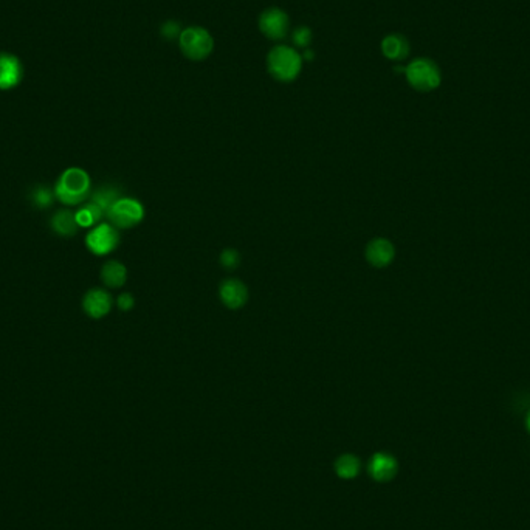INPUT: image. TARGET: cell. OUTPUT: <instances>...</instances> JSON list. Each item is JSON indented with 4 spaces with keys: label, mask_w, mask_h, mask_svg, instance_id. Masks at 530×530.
Returning <instances> with one entry per match:
<instances>
[{
    "label": "cell",
    "mask_w": 530,
    "mask_h": 530,
    "mask_svg": "<svg viewBox=\"0 0 530 530\" xmlns=\"http://www.w3.org/2000/svg\"><path fill=\"white\" fill-rule=\"evenodd\" d=\"M112 304H114L112 295L107 290L102 289H91L83 296V310L92 319H101L107 317L109 312L112 310Z\"/></svg>",
    "instance_id": "8"
},
{
    "label": "cell",
    "mask_w": 530,
    "mask_h": 530,
    "mask_svg": "<svg viewBox=\"0 0 530 530\" xmlns=\"http://www.w3.org/2000/svg\"><path fill=\"white\" fill-rule=\"evenodd\" d=\"M259 29L268 39L281 41L289 34L290 19L279 8L265 10L259 18Z\"/></svg>",
    "instance_id": "7"
},
{
    "label": "cell",
    "mask_w": 530,
    "mask_h": 530,
    "mask_svg": "<svg viewBox=\"0 0 530 530\" xmlns=\"http://www.w3.org/2000/svg\"><path fill=\"white\" fill-rule=\"evenodd\" d=\"M121 197H123V192L119 191V188H117V186L102 185L100 186V188H96L88 199H91V201H93L95 205H98L104 211V214H106L109 211V208Z\"/></svg>",
    "instance_id": "16"
},
{
    "label": "cell",
    "mask_w": 530,
    "mask_h": 530,
    "mask_svg": "<svg viewBox=\"0 0 530 530\" xmlns=\"http://www.w3.org/2000/svg\"><path fill=\"white\" fill-rule=\"evenodd\" d=\"M56 200L65 206H79L92 194V182L84 169L69 168L59 175L55 183Z\"/></svg>",
    "instance_id": "1"
},
{
    "label": "cell",
    "mask_w": 530,
    "mask_h": 530,
    "mask_svg": "<svg viewBox=\"0 0 530 530\" xmlns=\"http://www.w3.org/2000/svg\"><path fill=\"white\" fill-rule=\"evenodd\" d=\"M74 218H77L79 228H93L95 225L101 223V220L106 218V214H104L98 205H95L93 201H88V204H84L83 206L78 208V211L74 213Z\"/></svg>",
    "instance_id": "17"
},
{
    "label": "cell",
    "mask_w": 530,
    "mask_h": 530,
    "mask_svg": "<svg viewBox=\"0 0 530 530\" xmlns=\"http://www.w3.org/2000/svg\"><path fill=\"white\" fill-rule=\"evenodd\" d=\"M220 265L225 268V270H234L237 265L241 264V255L239 251L234 249H225L220 253Z\"/></svg>",
    "instance_id": "20"
},
{
    "label": "cell",
    "mask_w": 530,
    "mask_h": 530,
    "mask_svg": "<svg viewBox=\"0 0 530 530\" xmlns=\"http://www.w3.org/2000/svg\"><path fill=\"white\" fill-rule=\"evenodd\" d=\"M50 228L59 237H72L78 233L79 225L70 210H59L50 218Z\"/></svg>",
    "instance_id": "13"
},
{
    "label": "cell",
    "mask_w": 530,
    "mask_h": 530,
    "mask_svg": "<svg viewBox=\"0 0 530 530\" xmlns=\"http://www.w3.org/2000/svg\"><path fill=\"white\" fill-rule=\"evenodd\" d=\"M364 256L372 267L385 268L392 263V259L395 256L394 245L385 237L372 239L368 244V247H366Z\"/></svg>",
    "instance_id": "10"
},
{
    "label": "cell",
    "mask_w": 530,
    "mask_h": 530,
    "mask_svg": "<svg viewBox=\"0 0 530 530\" xmlns=\"http://www.w3.org/2000/svg\"><path fill=\"white\" fill-rule=\"evenodd\" d=\"M405 74L409 86L419 92L435 91L440 84V72L430 59H416L405 67Z\"/></svg>",
    "instance_id": "5"
},
{
    "label": "cell",
    "mask_w": 530,
    "mask_h": 530,
    "mask_svg": "<svg viewBox=\"0 0 530 530\" xmlns=\"http://www.w3.org/2000/svg\"><path fill=\"white\" fill-rule=\"evenodd\" d=\"M292 39H293V44H295L296 47L305 50V48H307L310 46V42H312V32H310V28H307V27L296 28L295 32H293Z\"/></svg>",
    "instance_id": "21"
},
{
    "label": "cell",
    "mask_w": 530,
    "mask_h": 530,
    "mask_svg": "<svg viewBox=\"0 0 530 530\" xmlns=\"http://www.w3.org/2000/svg\"><path fill=\"white\" fill-rule=\"evenodd\" d=\"M527 428L530 431V411H529V416H527Z\"/></svg>",
    "instance_id": "25"
},
{
    "label": "cell",
    "mask_w": 530,
    "mask_h": 530,
    "mask_svg": "<svg viewBox=\"0 0 530 530\" xmlns=\"http://www.w3.org/2000/svg\"><path fill=\"white\" fill-rule=\"evenodd\" d=\"M119 233L109 222L95 225L86 236V247L95 256H106L118 249Z\"/></svg>",
    "instance_id": "6"
},
{
    "label": "cell",
    "mask_w": 530,
    "mask_h": 530,
    "mask_svg": "<svg viewBox=\"0 0 530 530\" xmlns=\"http://www.w3.org/2000/svg\"><path fill=\"white\" fill-rule=\"evenodd\" d=\"M117 305H118L119 310L129 312V310L133 309V305H135V300H133V296L131 293L126 292V293H121V295L118 296Z\"/></svg>",
    "instance_id": "23"
},
{
    "label": "cell",
    "mask_w": 530,
    "mask_h": 530,
    "mask_svg": "<svg viewBox=\"0 0 530 530\" xmlns=\"http://www.w3.org/2000/svg\"><path fill=\"white\" fill-rule=\"evenodd\" d=\"M369 473L378 482H387L397 475L399 464L394 456L387 453H377L369 462Z\"/></svg>",
    "instance_id": "12"
},
{
    "label": "cell",
    "mask_w": 530,
    "mask_h": 530,
    "mask_svg": "<svg viewBox=\"0 0 530 530\" xmlns=\"http://www.w3.org/2000/svg\"><path fill=\"white\" fill-rule=\"evenodd\" d=\"M22 77H24V69L19 59L14 55L0 53V91H10L16 87Z\"/></svg>",
    "instance_id": "11"
},
{
    "label": "cell",
    "mask_w": 530,
    "mask_h": 530,
    "mask_svg": "<svg viewBox=\"0 0 530 530\" xmlns=\"http://www.w3.org/2000/svg\"><path fill=\"white\" fill-rule=\"evenodd\" d=\"M145 218V208L137 199L121 197L109 208L106 219L117 230H129L137 227Z\"/></svg>",
    "instance_id": "4"
},
{
    "label": "cell",
    "mask_w": 530,
    "mask_h": 530,
    "mask_svg": "<svg viewBox=\"0 0 530 530\" xmlns=\"http://www.w3.org/2000/svg\"><path fill=\"white\" fill-rule=\"evenodd\" d=\"M160 32H161V36L165 37V39H168V41L177 39V41H178V37H180V34H182L183 29L180 28V25L177 24V22L169 20V22H165V24L161 25V29H160Z\"/></svg>",
    "instance_id": "22"
},
{
    "label": "cell",
    "mask_w": 530,
    "mask_h": 530,
    "mask_svg": "<svg viewBox=\"0 0 530 530\" xmlns=\"http://www.w3.org/2000/svg\"><path fill=\"white\" fill-rule=\"evenodd\" d=\"M267 69L274 79L292 83L301 73L303 56L287 46L274 47L267 56Z\"/></svg>",
    "instance_id": "2"
},
{
    "label": "cell",
    "mask_w": 530,
    "mask_h": 530,
    "mask_svg": "<svg viewBox=\"0 0 530 530\" xmlns=\"http://www.w3.org/2000/svg\"><path fill=\"white\" fill-rule=\"evenodd\" d=\"M301 56H303V59H305V61H312L313 56H315V53H313V51L310 48H305L304 53Z\"/></svg>",
    "instance_id": "24"
},
{
    "label": "cell",
    "mask_w": 530,
    "mask_h": 530,
    "mask_svg": "<svg viewBox=\"0 0 530 530\" xmlns=\"http://www.w3.org/2000/svg\"><path fill=\"white\" fill-rule=\"evenodd\" d=\"M219 296L227 309L236 310L244 307L249 301V289L239 279H225L219 287Z\"/></svg>",
    "instance_id": "9"
},
{
    "label": "cell",
    "mask_w": 530,
    "mask_h": 530,
    "mask_svg": "<svg viewBox=\"0 0 530 530\" xmlns=\"http://www.w3.org/2000/svg\"><path fill=\"white\" fill-rule=\"evenodd\" d=\"M382 51L390 61H403L409 53V44L400 34H390L382 41Z\"/></svg>",
    "instance_id": "15"
},
{
    "label": "cell",
    "mask_w": 530,
    "mask_h": 530,
    "mask_svg": "<svg viewBox=\"0 0 530 530\" xmlns=\"http://www.w3.org/2000/svg\"><path fill=\"white\" fill-rule=\"evenodd\" d=\"M362 462L354 454H343L335 462V472L343 479H352L358 473H360Z\"/></svg>",
    "instance_id": "19"
},
{
    "label": "cell",
    "mask_w": 530,
    "mask_h": 530,
    "mask_svg": "<svg viewBox=\"0 0 530 530\" xmlns=\"http://www.w3.org/2000/svg\"><path fill=\"white\" fill-rule=\"evenodd\" d=\"M178 46H180L182 53L190 61H204L213 53L214 41L213 36L205 28L188 27L178 37Z\"/></svg>",
    "instance_id": "3"
},
{
    "label": "cell",
    "mask_w": 530,
    "mask_h": 530,
    "mask_svg": "<svg viewBox=\"0 0 530 530\" xmlns=\"http://www.w3.org/2000/svg\"><path fill=\"white\" fill-rule=\"evenodd\" d=\"M100 274L102 284L109 289H121L128 281V268L119 260H107Z\"/></svg>",
    "instance_id": "14"
},
{
    "label": "cell",
    "mask_w": 530,
    "mask_h": 530,
    "mask_svg": "<svg viewBox=\"0 0 530 530\" xmlns=\"http://www.w3.org/2000/svg\"><path fill=\"white\" fill-rule=\"evenodd\" d=\"M29 204H33L37 210H47L51 205L55 204L56 196L55 190L50 188L47 185H36L34 188L29 191Z\"/></svg>",
    "instance_id": "18"
}]
</instances>
